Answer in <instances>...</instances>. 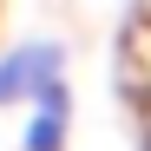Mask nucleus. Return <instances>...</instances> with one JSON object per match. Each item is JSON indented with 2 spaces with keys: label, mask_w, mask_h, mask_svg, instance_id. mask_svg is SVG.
<instances>
[{
  "label": "nucleus",
  "mask_w": 151,
  "mask_h": 151,
  "mask_svg": "<svg viewBox=\"0 0 151 151\" xmlns=\"http://www.w3.org/2000/svg\"><path fill=\"white\" fill-rule=\"evenodd\" d=\"M53 72H66V46L59 40H20V46H7L0 53V112L27 105Z\"/></svg>",
  "instance_id": "nucleus-1"
},
{
  "label": "nucleus",
  "mask_w": 151,
  "mask_h": 151,
  "mask_svg": "<svg viewBox=\"0 0 151 151\" xmlns=\"http://www.w3.org/2000/svg\"><path fill=\"white\" fill-rule=\"evenodd\" d=\"M27 105H33V118L20 132V151H66V138H72V86H66V72H53Z\"/></svg>",
  "instance_id": "nucleus-2"
}]
</instances>
